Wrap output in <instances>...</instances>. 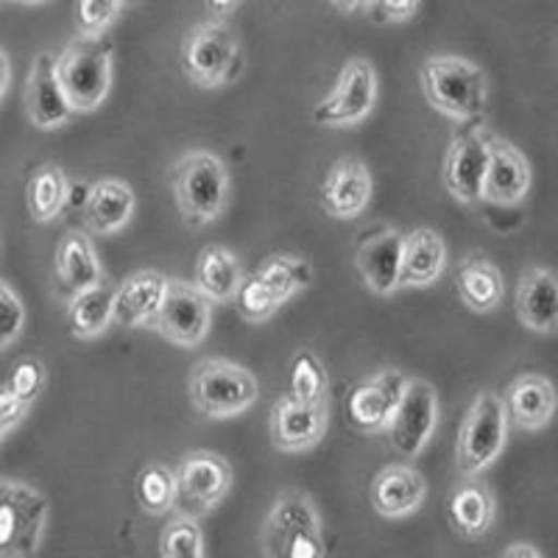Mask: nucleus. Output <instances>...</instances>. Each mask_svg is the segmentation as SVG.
Listing matches in <instances>:
<instances>
[{"mask_svg": "<svg viewBox=\"0 0 558 558\" xmlns=\"http://www.w3.org/2000/svg\"><path fill=\"white\" fill-rule=\"evenodd\" d=\"M427 104L452 123H481L488 107V78L483 68L456 53L427 57L418 68Z\"/></svg>", "mask_w": 558, "mask_h": 558, "instance_id": "1", "label": "nucleus"}, {"mask_svg": "<svg viewBox=\"0 0 558 558\" xmlns=\"http://www.w3.org/2000/svg\"><path fill=\"white\" fill-rule=\"evenodd\" d=\"M171 187L179 216L193 229L218 221L232 198V179H229L227 162L204 148L187 151L177 159L171 171Z\"/></svg>", "mask_w": 558, "mask_h": 558, "instance_id": "2", "label": "nucleus"}, {"mask_svg": "<svg viewBox=\"0 0 558 558\" xmlns=\"http://www.w3.org/2000/svg\"><path fill=\"white\" fill-rule=\"evenodd\" d=\"M260 547L266 558H327L322 517L313 497L299 488L277 495L263 522Z\"/></svg>", "mask_w": 558, "mask_h": 558, "instance_id": "3", "label": "nucleus"}, {"mask_svg": "<svg viewBox=\"0 0 558 558\" xmlns=\"http://www.w3.org/2000/svg\"><path fill=\"white\" fill-rule=\"evenodd\" d=\"M112 53L109 37H76L57 57V76L73 112H96L112 89Z\"/></svg>", "mask_w": 558, "mask_h": 558, "instance_id": "4", "label": "nucleus"}, {"mask_svg": "<svg viewBox=\"0 0 558 558\" xmlns=\"http://www.w3.org/2000/svg\"><path fill=\"white\" fill-rule=\"evenodd\" d=\"M191 402L207 418H235L260 400V383L246 366L223 357H204L187 380Z\"/></svg>", "mask_w": 558, "mask_h": 558, "instance_id": "5", "label": "nucleus"}, {"mask_svg": "<svg viewBox=\"0 0 558 558\" xmlns=\"http://www.w3.org/2000/svg\"><path fill=\"white\" fill-rule=\"evenodd\" d=\"M508 413L502 397L481 391L463 413L456 441V466L463 477H481L508 445Z\"/></svg>", "mask_w": 558, "mask_h": 558, "instance_id": "6", "label": "nucleus"}, {"mask_svg": "<svg viewBox=\"0 0 558 558\" xmlns=\"http://www.w3.org/2000/svg\"><path fill=\"white\" fill-rule=\"evenodd\" d=\"M241 39L227 20H204L187 32L182 43V70L196 87L216 89L241 76Z\"/></svg>", "mask_w": 558, "mask_h": 558, "instance_id": "7", "label": "nucleus"}, {"mask_svg": "<svg viewBox=\"0 0 558 558\" xmlns=\"http://www.w3.org/2000/svg\"><path fill=\"white\" fill-rule=\"evenodd\" d=\"M51 502L39 488L0 477V558H32L39 550Z\"/></svg>", "mask_w": 558, "mask_h": 558, "instance_id": "8", "label": "nucleus"}, {"mask_svg": "<svg viewBox=\"0 0 558 558\" xmlns=\"http://www.w3.org/2000/svg\"><path fill=\"white\" fill-rule=\"evenodd\" d=\"M377 104V70L368 59H349L336 87L316 104L313 121L327 129H355Z\"/></svg>", "mask_w": 558, "mask_h": 558, "instance_id": "9", "label": "nucleus"}, {"mask_svg": "<svg viewBox=\"0 0 558 558\" xmlns=\"http://www.w3.org/2000/svg\"><path fill=\"white\" fill-rule=\"evenodd\" d=\"M235 472L232 463L213 450H191L179 458L177 508L191 517H204L216 511L223 497L232 492Z\"/></svg>", "mask_w": 558, "mask_h": 558, "instance_id": "10", "label": "nucleus"}, {"mask_svg": "<svg viewBox=\"0 0 558 558\" xmlns=\"http://www.w3.org/2000/svg\"><path fill=\"white\" fill-rule=\"evenodd\" d=\"M213 327V302L187 279L168 277V291L151 330L173 347L196 349L207 341Z\"/></svg>", "mask_w": 558, "mask_h": 558, "instance_id": "11", "label": "nucleus"}, {"mask_svg": "<svg viewBox=\"0 0 558 558\" xmlns=\"http://www.w3.org/2000/svg\"><path fill=\"white\" fill-rule=\"evenodd\" d=\"M438 427V393L422 377H408L402 400L393 411L391 425L386 436L391 450L400 458H418L430 445L433 433Z\"/></svg>", "mask_w": 558, "mask_h": 558, "instance_id": "12", "label": "nucleus"}, {"mask_svg": "<svg viewBox=\"0 0 558 558\" xmlns=\"http://www.w3.org/2000/svg\"><path fill=\"white\" fill-rule=\"evenodd\" d=\"M492 132L483 123H466V129L450 140L441 168V182L450 196L461 204H477L483 193V179L488 168Z\"/></svg>", "mask_w": 558, "mask_h": 558, "instance_id": "13", "label": "nucleus"}, {"mask_svg": "<svg viewBox=\"0 0 558 558\" xmlns=\"http://www.w3.org/2000/svg\"><path fill=\"white\" fill-rule=\"evenodd\" d=\"M408 377L397 368H383L375 377L357 383L347 397V425L363 436H380L391 425Z\"/></svg>", "mask_w": 558, "mask_h": 558, "instance_id": "14", "label": "nucleus"}, {"mask_svg": "<svg viewBox=\"0 0 558 558\" xmlns=\"http://www.w3.org/2000/svg\"><path fill=\"white\" fill-rule=\"evenodd\" d=\"M330 427V402H299L282 397L274 402L268 416V436L279 452H305L327 436Z\"/></svg>", "mask_w": 558, "mask_h": 558, "instance_id": "15", "label": "nucleus"}, {"mask_svg": "<svg viewBox=\"0 0 558 558\" xmlns=\"http://www.w3.org/2000/svg\"><path fill=\"white\" fill-rule=\"evenodd\" d=\"M402 248L405 232L400 229L377 227L363 232L355 246V268L368 291L377 296H391L400 291Z\"/></svg>", "mask_w": 558, "mask_h": 558, "instance_id": "16", "label": "nucleus"}, {"mask_svg": "<svg viewBox=\"0 0 558 558\" xmlns=\"http://www.w3.org/2000/svg\"><path fill=\"white\" fill-rule=\"evenodd\" d=\"M375 196V179L361 157H341L332 162L322 182V207L338 221H355Z\"/></svg>", "mask_w": 558, "mask_h": 558, "instance_id": "17", "label": "nucleus"}, {"mask_svg": "<svg viewBox=\"0 0 558 558\" xmlns=\"http://www.w3.org/2000/svg\"><path fill=\"white\" fill-rule=\"evenodd\" d=\"M531 182L533 171L525 154L514 143H508V140L492 134L481 202L495 204V207H517L531 193Z\"/></svg>", "mask_w": 558, "mask_h": 558, "instance_id": "18", "label": "nucleus"}, {"mask_svg": "<svg viewBox=\"0 0 558 558\" xmlns=\"http://www.w3.org/2000/svg\"><path fill=\"white\" fill-rule=\"evenodd\" d=\"M26 114L39 132H57L73 118L64 89L57 76V57L48 51L37 53L26 78Z\"/></svg>", "mask_w": 558, "mask_h": 558, "instance_id": "19", "label": "nucleus"}, {"mask_svg": "<svg viewBox=\"0 0 558 558\" xmlns=\"http://www.w3.org/2000/svg\"><path fill=\"white\" fill-rule=\"evenodd\" d=\"M368 497L383 520H405L425 506L427 481L411 463H388L372 481Z\"/></svg>", "mask_w": 558, "mask_h": 558, "instance_id": "20", "label": "nucleus"}, {"mask_svg": "<svg viewBox=\"0 0 558 558\" xmlns=\"http://www.w3.org/2000/svg\"><path fill=\"white\" fill-rule=\"evenodd\" d=\"M168 291V277L157 268H140L129 274L121 286L114 288L112 318L126 330L140 327H154L157 313L162 307V299Z\"/></svg>", "mask_w": 558, "mask_h": 558, "instance_id": "21", "label": "nucleus"}, {"mask_svg": "<svg viewBox=\"0 0 558 558\" xmlns=\"http://www.w3.org/2000/svg\"><path fill=\"white\" fill-rule=\"evenodd\" d=\"M137 213V196H134L132 184L123 179H98L87 187L82 204L84 229L93 235L112 238L121 229L129 227V221Z\"/></svg>", "mask_w": 558, "mask_h": 558, "instance_id": "22", "label": "nucleus"}, {"mask_svg": "<svg viewBox=\"0 0 558 558\" xmlns=\"http://www.w3.org/2000/svg\"><path fill=\"white\" fill-rule=\"evenodd\" d=\"M514 311L525 330L553 336L558 332V274L545 266H531L520 274Z\"/></svg>", "mask_w": 558, "mask_h": 558, "instance_id": "23", "label": "nucleus"}, {"mask_svg": "<svg viewBox=\"0 0 558 558\" xmlns=\"http://www.w3.org/2000/svg\"><path fill=\"white\" fill-rule=\"evenodd\" d=\"M508 422L522 433L545 430L558 411V391L545 375H520L517 380L508 383L506 397Z\"/></svg>", "mask_w": 558, "mask_h": 558, "instance_id": "24", "label": "nucleus"}, {"mask_svg": "<svg viewBox=\"0 0 558 558\" xmlns=\"http://www.w3.org/2000/svg\"><path fill=\"white\" fill-rule=\"evenodd\" d=\"M53 274H57V288L68 302L73 293L87 291L93 286L107 282L104 279L101 260L84 229H68L57 246V260H53Z\"/></svg>", "mask_w": 558, "mask_h": 558, "instance_id": "25", "label": "nucleus"}, {"mask_svg": "<svg viewBox=\"0 0 558 558\" xmlns=\"http://www.w3.org/2000/svg\"><path fill=\"white\" fill-rule=\"evenodd\" d=\"M495 517L497 502L486 483L477 477H466L452 488L450 500H447V520L463 539H483L495 525Z\"/></svg>", "mask_w": 558, "mask_h": 558, "instance_id": "26", "label": "nucleus"}, {"mask_svg": "<svg viewBox=\"0 0 558 558\" xmlns=\"http://www.w3.org/2000/svg\"><path fill=\"white\" fill-rule=\"evenodd\" d=\"M447 268V243L430 227H416L405 232L402 248L400 288H430L436 286Z\"/></svg>", "mask_w": 558, "mask_h": 558, "instance_id": "27", "label": "nucleus"}, {"mask_svg": "<svg viewBox=\"0 0 558 558\" xmlns=\"http://www.w3.org/2000/svg\"><path fill=\"white\" fill-rule=\"evenodd\" d=\"M243 277H246V274H243L241 260L235 257V252L227 246H218V243L202 248V254L196 257V266H193V286H196L213 305H229V302H235Z\"/></svg>", "mask_w": 558, "mask_h": 558, "instance_id": "28", "label": "nucleus"}, {"mask_svg": "<svg viewBox=\"0 0 558 558\" xmlns=\"http://www.w3.org/2000/svg\"><path fill=\"white\" fill-rule=\"evenodd\" d=\"M456 291L470 311L492 313L506 296V279L495 263L481 254H470L456 271Z\"/></svg>", "mask_w": 558, "mask_h": 558, "instance_id": "29", "label": "nucleus"}, {"mask_svg": "<svg viewBox=\"0 0 558 558\" xmlns=\"http://www.w3.org/2000/svg\"><path fill=\"white\" fill-rule=\"evenodd\" d=\"M112 299L114 288L101 282L87 291H78L64 302V316H68L70 336L78 341H93V338L104 336L114 324L112 318Z\"/></svg>", "mask_w": 558, "mask_h": 558, "instance_id": "30", "label": "nucleus"}, {"mask_svg": "<svg viewBox=\"0 0 558 558\" xmlns=\"http://www.w3.org/2000/svg\"><path fill=\"white\" fill-rule=\"evenodd\" d=\"M70 193H73V187H70L62 168L53 166V162H45V166H39L37 171L32 173V179H28V216L37 223H51L53 218H59L64 213V207H68L70 202Z\"/></svg>", "mask_w": 558, "mask_h": 558, "instance_id": "31", "label": "nucleus"}, {"mask_svg": "<svg viewBox=\"0 0 558 558\" xmlns=\"http://www.w3.org/2000/svg\"><path fill=\"white\" fill-rule=\"evenodd\" d=\"M254 274L271 288L279 305H286L293 296L307 291L313 286V279H316V271H313V266L305 257H296V254L288 252H277L266 257Z\"/></svg>", "mask_w": 558, "mask_h": 558, "instance_id": "32", "label": "nucleus"}, {"mask_svg": "<svg viewBox=\"0 0 558 558\" xmlns=\"http://www.w3.org/2000/svg\"><path fill=\"white\" fill-rule=\"evenodd\" d=\"M134 497H137L140 508L148 517H166L177 511L179 486H177V470H171L168 463L151 461L140 470L137 481H134Z\"/></svg>", "mask_w": 558, "mask_h": 558, "instance_id": "33", "label": "nucleus"}, {"mask_svg": "<svg viewBox=\"0 0 558 558\" xmlns=\"http://www.w3.org/2000/svg\"><path fill=\"white\" fill-rule=\"evenodd\" d=\"M288 397L299 402H330V375L316 352L299 349L291 361V377H288Z\"/></svg>", "mask_w": 558, "mask_h": 558, "instance_id": "34", "label": "nucleus"}, {"mask_svg": "<svg viewBox=\"0 0 558 558\" xmlns=\"http://www.w3.org/2000/svg\"><path fill=\"white\" fill-rule=\"evenodd\" d=\"M159 558H204V531L198 517L177 511L159 533Z\"/></svg>", "mask_w": 558, "mask_h": 558, "instance_id": "35", "label": "nucleus"}, {"mask_svg": "<svg viewBox=\"0 0 558 558\" xmlns=\"http://www.w3.org/2000/svg\"><path fill=\"white\" fill-rule=\"evenodd\" d=\"M235 305L238 313L252 324L268 322V318L282 307L277 302V296L271 293V288H268L257 274H246V277H243L241 288H238Z\"/></svg>", "mask_w": 558, "mask_h": 558, "instance_id": "36", "label": "nucleus"}, {"mask_svg": "<svg viewBox=\"0 0 558 558\" xmlns=\"http://www.w3.org/2000/svg\"><path fill=\"white\" fill-rule=\"evenodd\" d=\"M121 12L123 0H76L73 23H76L78 37H107L109 26H112Z\"/></svg>", "mask_w": 558, "mask_h": 558, "instance_id": "37", "label": "nucleus"}, {"mask_svg": "<svg viewBox=\"0 0 558 558\" xmlns=\"http://www.w3.org/2000/svg\"><path fill=\"white\" fill-rule=\"evenodd\" d=\"M23 330H26V305L7 279H0V352L12 347Z\"/></svg>", "mask_w": 558, "mask_h": 558, "instance_id": "38", "label": "nucleus"}, {"mask_svg": "<svg viewBox=\"0 0 558 558\" xmlns=\"http://www.w3.org/2000/svg\"><path fill=\"white\" fill-rule=\"evenodd\" d=\"M45 383H48V372H45V363L37 357H20L14 363L12 375H9L7 386L17 393L20 400L34 405L39 400V393L45 391Z\"/></svg>", "mask_w": 558, "mask_h": 558, "instance_id": "39", "label": "nucleus"}, {"mask_svg": "<svg viewBox=\"0 0 558 558\" xmlns=\"http://www.w3.org/2000/svg\"><path fill=\"white\" fill-rule=\"evenodd\" d=\"M418 3L422 0H375L372 3V20L386 26V23H405L413 14L418 12Z\"/></svg>", "mask_w": 558, "mask_h": 558, "instance_id": "40", "label": "nucleus"}, {"mask_svg": "<svg viewBox=\"0 0 558 558\" xmlns=\"http://www.w3.org/2000/svg\"><path fill=\"white\" fill-rule=\"evenodd\" d=\"M28 411H32V405L20 400L17 393L3 383V386H0V433H7L9 436V433L28 416Z\"/></svg>", "mask_w": 558, "mask_h": 558, "instance_id": "41", "label": "nucleus"}, {"mask_svg": "<svg viewBox=\"0 0 558 558\" xmlns=\"http://www.w3.org/2000/svg\"><path fill=\"white\" fill-rule=\"evenodd\" d=\"M204 3H207V12L213 14V17L223 20V17H229V14L235 12L243 0H204Z\"/></svg>", "mask_w": 558, "mask_h": 558, "instance_id": "42", "label": "nucleus"}, {"mask_svg": "<svg viewBox=\"0 0 558 558\" xmlns=\"http://www.w3.org/2000/svg\"><path fill=\"white\" fill-rule=\"evenodd\" d=\"M500 558H542V553L531 542H511Z\"/></svg>", "mask_w": 558, "mask_h": 558, "instance_id": "43", "label": "nucleus"}, {"mask_svg": "<svg viewBox=\"0 0 558 558\" xmlns=\"http://www.w3.org/2000/svg\"><path fill=\"white\" fill-rule=\"evenodd\" d=\"M9 84H12V64H9L7 51H3V48H0V101H3V98H7Z\"/></svg>", "mask_w": 558, "mask_h": 558, "instance_id": "44", "label": "nucleus"}, {"mask_svg": "<svg viewBox=\"0 0 558 558\" xmlns=\"http://www.w3.org/2000/svg\"><path fill=\"white\" fill-rule=\"evenodd\" d=\"M330 3L336 9H341L343 14H355V12H366V9H372L375 0H330Z\"/></svg>", "mask_w": 558, "mask_h": 558, "instance_id": "45", "label": "nucleus"}, {"mask_svg": "<svg viewBox=\"0 0 558 558\" xmlns=\"http://www.w3.org/2000/svg\"><path fill=\"white\" fill-rule=\"evenodd\" d=\"M20 3H32L34 7V3H43V0H20Z\"/></svg>", "mask_w": 558, "mask_h": 558, "instance_id": "46", "label": "nucleus"}, {"mask_svg": "<svg viewBox=\"0 0 558 558\" xmlns=\"http://www.w3.org/2000/svg\"><path fill=\"white\" fill-rule=\"evenodd\" d=\"M132 3H137V0H123V7H132Z\"/></svg>", "mask_w": 558, "mask_h": 558, "instance_id": "47", "label": "nucleus"}, {"mask_svg": "<svg viewBox=\"0 0 558 558\" xmlns=\"http://www.w3.org/2000/svg\"><path fill=\"white\" fill-rule=\"evenodd\" d=\"M3 438H7V433H0V445H3Z\"/></svg>", "mask_w": 558, "mask_h": 558, "instance_id": "48", "label": "nucleus"}]
</instances>
